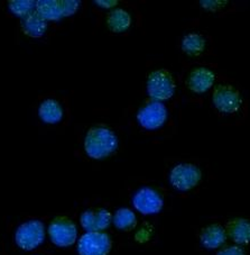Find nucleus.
<instances>
[{
  "label": "nucleus",
  "instance_id": "1",
  "mask_svg": "<svg viewBox=\"0 0 250 255\" xmlns=\"http://www.w3.org/2000/svg\"><path fill=\"white\" fill-rule=\"evenodd\" d=\"M119 139L110 127L103 125L92 126L86 131L83 148L92 160H104L117 152Z\"/></svg>",
  "mask_w": 250,
  "mask_h": 255
},
{
  "label": "nucleus",
  "instance_id": "2",
  "mask_svg": "<svg viewBox=\"0 0 250 255\" xmlns=\"http://www.w3.org/2000/svg\"><path fill=\"white\" fill-rule=\"evenodd\" d=\"M201 166L192 161H179L168 169L167 183L172 191L178 195L193 192L203 181Z\"/></svg>",
  "mask_w": 250,
  "mask_h": 255
},
{
  "label": "nucleus",
  "instance_id": "3",
  "mask_svg": "<svg viewBox=\"0 0 250 255\" xmlns=\"http://www.w3.org/2000/svg\"><path fill=\"white\" fill-rule=\"evenodd\" d=\"M212 105L218 113L226 116L238 115L244 111V96L238 88L229 83L214 85L212 91Z\"/></svg>",
  "mask_w": 250,
  "mask_h": 255
},
{
  "label": "nucleus",
  "instance_id": "4",
  "mask_svg": "<svg viewBox=\"0 0 250 255\" xmlns=\"http://www.w3.org/2000/svg\"><path fill=\"white\" fill-rule=\"evenodd\" d=\"M131 202L139 214L144 216H155L163 212L165 195L160 188L152 184H145L134 192Z\"/></svg>",
  "mask_w": 250,
  "mask_h": 255
},
{
  "label": "nucleus",
  "instance_id": "5",
  "mask_svg": "<svg viewBox=\"0 0 250 255\" xmlns=\"http://www.w3.org/2000/svg\"><path fill=\"white\" fill-rule=\"evenodd\" d=\"M146 91L149 98L155 101L172 99L176 91V81L173 73L166 69H156L148 74Z\"/></svg>",
  "mask_w": 250,
  "mask_h": 255
},
{
  "label": "nucleus",
  "instance_id": "6",
  "mask_svg": "<svg viewBox=\"0 0 250 255\" xmlns=\"http://www.w3.org/2000/svg\"><path fill=\"white\" fill-rule=\"evenodd\" d=\"M136 120L140 128L149 133H154L167 124L168 109L164 103L151 100L140 107Z\"/></svg>",
  "mask_w": 250,
  "mask_h": 255
},
{
  "label": "nucleus",
  "instance_id": "7",
  "mask_svg": "<svg viewBox=\"0 0 250 255\" xmlns=\"http://www.w3.org/2000/svg\"><path fill=\"white\" fill-rule=\"evenodd\" d=\"M45 241V225L39 219H29L17 227L15 243L24 251H33Z\"/></svg>",
  "mask_w": 250,
  "mask_h": 255
},
{
  "label": "nucleus",
  "instance_id": "8",
  "mask_svg": "<svg viewBox=\"0 0 250 255\" xmlns=\"http://www.w3.org/2000/svg\"><path fill=\"white\" fill-rule=\"evenodd\" d=\"M48 236L58 248H70L77 242L78 228L72 219L67 216H56L48 225Z\"/></svg>",
  "mask_w": 250,
  "mask_h": 255
},
{
  "label": "nucleus",
  "instance_id": "9",
  "mask_svg": "<svg viewBox=\"0 0 250 255\" xmlns=\"http://www.w3.org/2000/svg\"><path fill=\"white\" fill-rule=\"evenodd\" d=\"M112 239L106 232H86L78 241V255H109Z\"/></svg>",
  "mask_w": 250,
  "mask_h": 255
},
{
  "label": "nucleus",
  "instance_id": "10",
  "mask_svg": "<svg viewBox=\"0 0 250 255\" xmlns=\"http://www.w3.org/2000/svg\"><path fill=\"white\" fill-rule=\"evenodd\" d=\"M79 7L78 0H38L35 9L46 21H56L74 15Z\"/></svg>",
  "mask_w": 250,
  "mask_h": 255
},
{
  "label": "nucleus",
  "instance_id": "11",
  "mask_svg": "<svg viewBox=\"0 0 250 255\" xmlns=\"http://www.w3.org/2000/svg\"><path fill=\"white\" fill-rule=\"evenodd\" d=\"M217 73L211 68L195 67L188 71L185 78V86L193 94L203 95L214 87Z\"/></svg>",
  "mask_w": 250,
  "mask_h": 255
},
{
  "label": "nucleus",
  "instance_id": "12",
  "mask_svg": "<svg viewBox=\"0 0 250 255\" xmlns=\"http://www.w3.org/2000/svg\"><path fill=\"white\" fill-rule=\"evenodd\" d=\"M112 215L106 208H89L80 216V223L85 232H104L110 226Z\"/></svg>",
  "mask_w": 250,
  "mask_h": 255
},
{
  "label": "nucleus",
  "instance_id": "13",
  "mask_svg": "<svg viewBox=\"0 0 250 255\" xmlns=\"http://www.w3.org/2000/svg\"><path fill=\"white\" fill-rule=\"evenodd\" d=\"M197 240L201 248L207 251L219 250L226 244L228 240L225 226L220 223H210L199 231Z\"/></svg>",
  "mask_w": 250,
  "mask_h": 255
},
{
  "label": "nucleus",
  "instance_id": "14",
  "mask_svg": "<svg viewBox=\"0 0 250 255\" xmlns=\"http://www.w3.org/2000/svg\"><path fill=\"white\" fill-rule=\"evenodd\" d=\"M210 50L209 38L202 33L191 32L181 39V51L188 59L202 58Z\"/></svg>",
  "mask_w": 250,
  "mask_h": 255
},
{
  "label": "nucleus",
  "instance_id": "15",
  "mask_svg": "<svg viewBox=\"0 0 250 255\" xmlns=\"http://www.w3.org/2000/svg\"><path fill=\"white\" fill-rule=\"evenodd\" d=\"M227 237L236 245H248L250 240V223L246 218H232L226 224Z\"/></svg>",
  "mask_w": 250,
  "mask_h": 255
},
{
  "label": "nucleus",
  "instance_id": "16",
  "mask_svg": "<svg viewBox=\"0 0 250 255\" xmlns=\"http://www.w3.org/2000/svg\"><path fill=\"white\" fill-rule=\"evenodd\" d=\"M21 30L26 36L32 38L42 37L47 30V21L36 10L29 12L21 18Z\"/></svg>",
  "mask_w": 250,
  "mask_h": 255
},
{
  "label": "nucleus",
  "instance_id": "17",
  "mask_svg": "<svg viewBox=\"0 0 250 255\" xmlns=\"http://www.w3.org/2000/svg\"><path fill=\"white\" fill-rule=\"evenodd\" d=\"M38 116L45 124L55 125L63 120L64 109L58 100L48 98L39 105Z\"/></svg>",
  "mask_w": 250,
  "mask_h": 255
},
{
  "label": "nucleus",
  "instance_id": "18",
  "mask_svg": "<svg viewBox=\"0 0 250 255\" xmlns=\"http://www.w3.org/2000/svg\"><path fill=\"white\" fill-rule=\"evenodd\" d=\"M106 24L109 30L112 33H125L133 24V17L130 12L124 8H116L107 15Z\"/></svg>",
  "mask_w": 250,
  "mask_h": 255
},
{
  "label": "nucleus",
  "instance_id": "19",
  "mask_svg": "<svg viewBox=\"0 0 250 255\" xmlns=\"http://www.w3.org/2000/svg\"><path fill=\"white\" fill-rule=\"evenodd\" d=\"M112 223L117 230L130 232L135 230L138 221L134 210L129 208H120L112 216Z\"/></svg>",
  "mask_w": 250,
  "mask_h": 255
},
{
  "label": "nucleus",
  "instance_id": "20",
  "mask_svg": "<svg viewBox=\"0 0 250 255\" xmlns=\"http://www.w3.org/2000/svg\"><path fill=\"white\" fill-rule=\"evenodd\" d=\"M35 6H36V1H33V0H12L8 2L10 11L20 18L34 11Z\"/></svg>",
  "mask_w": 250,
  "mask_h": 255
},
{
  "label": "nucleus",
  "instance_id": "21",
  "mask_svg": "<svg viewBox=\"0 0 250 255\" xmlns=\"http://www.w3.org/2000/svg\"><path fill=\"white\" fill-rule=\"evenodd\" d=\"M199 5L205 11L218 12V11H221L222 9H225V8L229 5V2L217 1V0H202V1L199 2Z\"/></svg>",
  "mask_w": 250,
  "mask_h": 255
},
{
  "label": "nucleus",
  "instance_id": "22",
  "mask_svg": "<svg viewBox=\"0 0 250 255\" xmlns=\"http://www.w3.org/2000/svg\"><path fill=\"white\" fill-rule=\"evenodd\" d=\"M216 255H247L240 245H223L217 251Z\"/></svg>",
  "mask_w": 250,
  "mask_h": 255
},
{
  "label": "nucleus",
  "instance_id": "23",
  "mask_svg": "<svg viewBox=\"0 0 250 255\" xmlns=\"http://www.w3.org/2000/svg\"><path fill=\"white\" fill-rule=\"evenodd\" d=\"M94 3L96 6H99L101 8L110 9V8H112V7H116L119 2L116 1V0H95Z\"/></svg>",
  "mask_w": 250,
  "mask_h": 255
}]
</instances>
